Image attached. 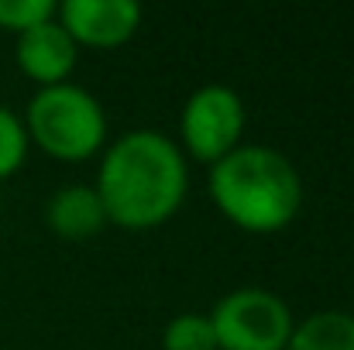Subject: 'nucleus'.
Wrapping results in <instances>:
<instances>
[{
	"label": "nucleus",
	"mask_w": 354,
	"mask_h": 350,
	"mask_svg": "<svg viewBox=\"0 0 354 350\" xmlns=\"http://www.w3.org/2000/svg\"><path fill=\"white\" fill-rule=\"evenodd\" d=\"M162 347L165 350H217V337H214L210 316L183 313V316L169 320V327L162 333Z\"/></svg>",
	"instance_id": "obj_10"
},
{
	"label": "nucleus",
	"mask_w": 354,
	"mask_h": 350,
	"mask_svg": "<svg viewBox=\"0 0 354 350\" xmlns=\"http://www.w3.org/2000/svg\"><path fill=\"white\" fill-rule=\"evenodd\" d=\"M45 220L59 237L83 240V237H93L107 224V213H104V203H100L97 189H90V186H62L48 200Z\"/></svg>",
	"instance_id": "obj_8"
},
{
	"label": "nucleus",
	"mask_w": 354,
	"mask_h": 350,
	"mask_svg": "<svg viewBox=\"0 0 354 350\" xmlns=\"http://www.w3.org/2000/svg\"><path fill=\"white\" fill-rule=\"evenodd\" d=\"M210 193L221 213L251 233H275L292 224L303 203V182L292 162L265 144H237L210 165Z\"/></svg>",
	"instance_id": "obj_2"
},
{
	"label": "nucleus",
	"mask_w": 354,
	"mask_h": 350,
	"mask_svg": "<svg viewBox=\"0 0 354 350\" xmlns=\"http://www.w3.org/2000/svg\"><path fill=\"white\" fill-rule=\"evenodd\" d=\"M217 350H286L292 333L289 306L265 289H237L210 316Z\"/></svg>",
	"instance_id": "obj_4"
},
{
	"label": "nucleus",
	"mask_w": 354,
	"mask_h": 350,
	"mask_svg": "<svg viewBox=\"0 0 354 350\" xmlns=\"http://www.w3.org/2000/svg\"><path fill=\"white\" fill-rule=\"evenodd\" d=\"M97 196L107 224L124 231L165 224L186 196V162L179 144L162 130H127L100 162Z\"/></svg>",
	"instance_id": "obj_1"
},
{
	"label": "nucleus",
	"mask_w": 354,
	"mask_h": 350,
	"mask_svg": "<svg viewBox=\"0 0 354 350\" xmlns=\"http://www.w3.org/2000/svg\"><path fill=\"white\" fill-rule=\"evenodd\" d=\"M55 17V3L52 0H0V28L7 31H28L41 21Z\"/></svg>",
	"instance_id": "obj_12"
},
{
	"label": "nucleus",
	"mask_w": 354,
	"mask_h": 350,
	"mask_svg": "<svg viewBox=\"0 0 354 350\" xmlns=\"http://www.w3.org/2000/svg\"><path fill=\"white\" fill-rule=\"evenodd\" d=\"M28 155V130L10 107L0 104V179L14 175Z\"/></svg>",
	"instance_id": "obj_11"
},
{
	"label": "nucleus",
	"mask_w": 354,
	"mask_h": 350,
	"mask_svg": "<svg viewBox=\"0 0 354 350\" xmlns=\"http://www.w3.org/2000/svg\"><path fill=\"white\" fill-rule=\"evenodd\" d=\"M179 130H183L186 151L196 162L217 165L241 144L244 104L231 86H221V83L200 86L183 107Z\"/></svg>",
	"instance_id": "obj_5"
},
{
	"label": "nucleus",
	"mask_w": 354,
	"mask_h": 350,
	"mask_svg": "<svg viewBox=\"0 0 354 350\" xmlns=\"http://www.w3.org/2000/svg\"><path fill=\"white\" fill-rule=\"evenodd\" d=\"M24 130L28 141H35L52 158L83 162L97 155L100 144L107 141V117L93 93L73 83H59V86H41L31 97Z\"/></svg>",
	"instance_id": "obj_3"
},
{
	"label": "nucleus",
	"mask_w": 354,
	"mask_h": 350,
	"mask_svg": "<svg viewBox=\"0 0 354 350\" xmlns=\"http://www.w3.org/2000/svg\"><path fill=\"white\" fill-rule=\"evenodd\" d=\"M55 10L66 35L93 48H118L141 24V7L134 0H66Z\"/></svg>",
	"instance_id": "obj_6"
},
{
	"label": "nucleus",
	"mask_w": 354,
	"mask_h": 350,
	"mask_svg": "<svg viewBox=\"0 0 354 350\" xmlns=\"http://www.w3.org/2000/svg\"><path fill=\"white\" fill-rule=\"evenodd\" d=\"M80 45L66 35V28L52 17L17 35V66L41 86H59L73 72Z\"/></svg>",
	"instance_id": "obj_7"
},
{
	"label": "nucleus",
	"mask_w": 354,
	"mask_h": 350,
	"mask_svg": "<svg viewBox=\"0 0 354 350\" xmlns=\"http://www.w3.org/2000/svg\"><path fill=\"white\" fill-rule=\"evenodd\" d=\"M286 350H354V316L327 309L292 327Z\"/></svg>",
	"instance_id": "obj_9"
}]
</instances>
